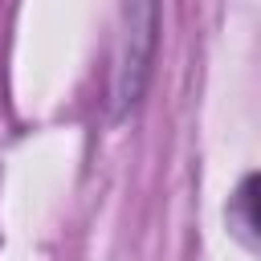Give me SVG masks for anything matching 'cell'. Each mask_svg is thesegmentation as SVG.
<instances>
[{
    "instance_id": "1",
    "label": "cell",
    "mask_w": 261,
    "mask_h": 261,
    "mask_svg": "<svg viewBox=\"0 0 261 261\" xmlns=\"http://www.w3.org/2000/svg\"><path fill=\"white\" fill-rule=\"evenodd\" d=\"M232 212H237V220H241V224L261 241V171H257V175H249V179L237 188Z\"/></svg>"
}]
</instances>
